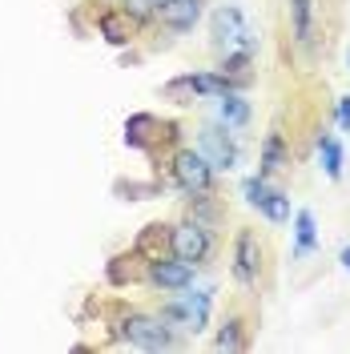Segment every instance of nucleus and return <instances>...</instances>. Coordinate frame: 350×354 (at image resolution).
<instances>
[{"label":"nucleus","instance_id":"9","mask_svg":"<svg viewBox=\"0 0 350 354\" xmlns=\"http://www.w3.org/2000/svg\"><path fill=\"white\" fill-rule=\"evenodd\" d=\"M197 17H201V0H161V21L169 24L174 32L194 28Z\"/></svg>","mask_w":350,"mask_h":354},{"label":"nucleus","instance_id":"6","mask_svg":"<svg viewBox=\"0 0 350 354\" xmlns=\"http://www.w3.org/2000/svg\"><path fill=\"white\" fill-rule=\"evenodd\" d=\"M201 157L210 161V169H234V161H238V149H234V141L225 137L221 129H210L201 133Z\"/></svg>","mask_w":350,"mask_h":354},{"label":"nucleus","instance_id":"2","mask_svg":"<svg viewBox=\"0 0 350 354\" xmlns=\"http://www.w3.org/2000/svg\"><path fill=\"white\" fill-rule=\"evenodd\" d=\"M241 194H246L250 205H258L270 221H286V218H290V201H286L278 189H270L266 181H258V177H250V181L241 185Z\"/></svg>","mask_w":350,"mask_h":354},{"label":"nucleus","instance_id":"11","mask_svg":"<svg viewBox=\"0 0 350 354\" xmlns=\"http://www.w3.org/2000/svg\"><path fill=\"white\" fill-rule=\"evenodd\" d=\"M190 278H194V274H190V262H181V258H177V262H154V282L157 286L185 290L190 286Z\"/></svg>","mask_w":350,"mask_h":354},{"label":"nucleus","instance_id":"7","mask_svg":"<svg viewBox=\"0 0 350 354\" xmlns=\"http://www.w3.org/2000/svg\"><path fill=\"white\" fill-rule=\"evenodd\" d=\"M174 254L181 262H201V258L210 254L205 230H201V225H181V230H174Z\"/></svg>","mask_w":350,"mask_h":354},{"label":"nucleus","instance_id":"14","mask_svg":"<svg viewBox=\"0 0 350 354\" xmlns=\"http://www.w3.org/2000/svg\"><path fill=\"white\" fill-rule=\"evenodd\" d=\"M294 225H298V254H310V250H314V214L302 209Z\"/></svg>","mask_w":350,"mask_h":354},{"label":"nucleus","instance_id":"13","mask_svg":"<svg viewBox=\"0 0 350 354\" xmlns=\"http://www.w3.org/2000/svg\"><path fill=\"white\" fill-rule=\"evenodd\" d=\"M318 153H322V169H326V177L342 174V149H338L334 137H322V141H318Z\"/></svg>","mask_w":350,"mask_h":354},{"label":"nucleus","instance_id":"18","mask_svg":"<svg viewBox=\"0 0 350 354\" xmlns=\"http://www.w3.org/2000/svg\"><path fill=\"white\" fill-rule=\"evenodd\" d=\"M342 266H347V270H350V250H342Z\"/></svg>","mask_w":350,"mask_h":354},{"label":"nucleus","instance_id":"4","mask_svg":"<svg viewBox=\"0 0 350 354\" xmlns=\"http://www.w3.org/2000/svg\"><path fill=\"white\" fill-rule=\"evenodd\" d=\"M165 314H169L174 322H181L185 330L197 334L201 326H205V318H210V294H181Z\"/></svg>","mask_w":350,"mask_h":354},{"label":"nucleus","instance_id":"16","mask_svg":"<svg viewBox=\"0 0 350 354\" xmlns=\"http://www.w3.org/2000/svg\"><path fill=\"white\" fill-rule=\"evenodd\" d=\"M238 322H230V330H221V338H218V346L221 351H238L241 346V338H238V330H234Z\"/></svg>","mask_w":350,"mask_h":354},{"label":"nucleus","instance_id":"5","mask_svg":"<svg viewBox=\"0 0 350 354\" xmlns=\"http://www.w3.org/2000/svg\"><path fill=\"white\" fill-rule=\"evenodd\" d=\"M125 338L141 351H165L169 346V330L157 318H129L125 322Z\"/></svg>","mask_w":350,"mask_h":354},{"label":"nucleus","instance_id":"8","mask_svg":"<svg viewBox=\"0 0 350 354\" xmlns=\"http://www.w3.org/2000/svg\"><path fill=\"white\" fill-rule=\"evenodd\" d=\"M234 274H238L241 286H254V278H258V238L246 230L238 238V254H234Z\"/></svg>","mask_w":350,"mask_h":354},{"label":"nucleus","instance_id":"15","mask_svg":"<svg viewBox=\"0 0 350 354\" xmlns=\"http://www.w3.org/2000/svg\"><path fill=\"white\" fill-rule=\"evenodd\" d=\"M282 169V137L274 133L270 141H266V153H262V174H278Z\"/></svg>","mask_w":350,"mask_h":354},{"label":"nucleus","instance_id":"10","mask_svg":"<svg viewBox=\"0 0 350 354\" xmlns=\"http://www.w3.org/2000/svg\"><path fill=\"white\" fill-rule=\"evenodd\" d=\"M290 21L302 48H314V0H290Z\"/></svg>","mask_w":350,"mask_h":354},{"label":"nucleus","instance_id":"17","mask_svg":"<svg viewBox=\"0 0 350 354\" xmlns=\"http://www.w3.org/2000/svg\"><path fill=\"white\" fill-rule=\"evenodd\" d=\"M338 125H342V129H350V97H342V101H338Z\"/></svg>","mask_w":350,"mask_h":354},{"label":"nucleus","instance_id":"3","mask_svg":"<svg viewBox=\"0 0 350 354\" xmlns=\"http://www.w3.org/2000/svg\"><path fill=\"white\" fill-rule=\"evenodd\" d=\"M174 174H177V185H181V189H190V194H205L214 169H210V161H205L201 153H177Z\"/></svg>","mask_w":350,"mask_h":354},{"label":"nucleus","instance_id":"12","mask_svg":"<svg viewBox=\"0 0 350 354\" xmlns=\"http://www.w3.org/2000/svg\"><path fill=\"white\" fill-rule=\"evenodd\" d=\"M221 121H225V125H246V121H250V105H246V101H241V97H230V93H225V97H221Z\"/></svg>","mask_w":350,"mask_h":354},{"label":"nucleus","instance_id":"1","mask_svg":"<svg viewBox=\"0 0 350 354\" xmlns=\"http://www.w3.org/2000/svg\"><path fill=\"white\" fill-rule=\"evenodd\" d=\"M214 37L225 48H241V53L254 48V32H250V24H246V17L238 8H218L214 12Z\"/></svg>","mask_w":350,"mask_h":354}]
</instances>
